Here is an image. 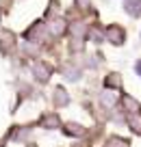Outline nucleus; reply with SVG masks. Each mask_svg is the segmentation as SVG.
<instances>
[{"label": "nucleus", "instance_id": "obj_1", "mask_svg": "<svg viewBox=\"0 0 141 147\" xmlns=\"http://www.w3.org/2000/svg\"><path fill=\"white\" fill-rule=\"evenodd\" d=\"M106 35H109V41H113V43H122L124 41V30L119 26H111L109 30H106Z\"/></svg>", "mask_w": 141, "mask_h": 147}, {"label": "nucleus", "instance_id": "obj_2", "mask_svg": "<svg viewBox=\"0 0 141 147\" xmlns=\"http://www.w3.org/2000/svg\"><path fill=\"white\" fill-rule=\"evenodd\" d=\"M139 7H141V0H126V9L130 15H139L141 13Z\"/></svg>", "mask_w": 141, "mask_h": 147}, {"label": "nucleus", "instance_id": "obj_3", "mask_svg": "<svg viewBox=\"0 0 141 147\" xmlns=\"http://www.w3.org/2000/svg\"><path fill=\"white\" fill-rule=\"evenodd\" d=\"M124 104H126L128 108L132 110V113H139V104H137V102L132 100V97H124Z\"/></svg>", "mask_w": 141, "mask_h": 147}, {"label": "nucleus", "instance_id": "obj_4", "mask_svg": "<svg viewBox=\"0 0 141 147\" xmlns=\"http://www.w3.org/2000/svg\"><path fill=\"white\" fill-rule=\"evenodd\" d=\"M109 145H111V147H128V143L122 141V138H111Z\"/></svg>", "mask_w": 141, "mask_h": 147}, {"label": "nucleus", "instance_id": "obj_5", "mask_svg": "<svg viewBox=\"0 0 141 147\" xmlns=\"http://www.w3.org/2000/svg\"><path fill=\"white\" fill-rule=\"evenodd\" d=\"M128 121H130L132 130H135V132H139V134H141V121L137 119V117H130V119H128Z\"/></svg>", "mask_w": 141, "mask_h": 147}, {"label": "nucleus", "instance_id": "obj_6", "mask_svg": "<svg viewBox=\"0 0 141 147\" xmlns=\"http://www.w3.org/2000/svg\"><path fill=\"white\" fill-rule=\"evenodd\" d=\"M137 71L141 74V61H139V63H137Z\"/></svg>", "mask_w": 141, "mask_h": 147}]
</instances>
